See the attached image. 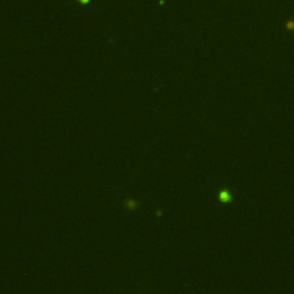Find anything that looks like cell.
Segmentation results:
<instances>
[{
    "mask_svg": "<svg viewBox=\"0 0 294 294\" xmlns=\"http://www.w3.org/2000/svg\"><path fill=\"white\" fill-rule=\"evenodd\" d=\"M219 197H221V199H222L223 201H229L230 200V195H229V193H227V192H222Z\"/></svg>",
    "mask_w": 294,
    "mask_h": 294,
    "instance_id": "6da1fadb",
    "label": "cell"
}]
</instances>
